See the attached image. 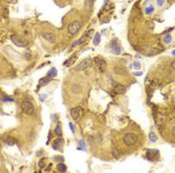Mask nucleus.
I'll list each match as a JSON object with an SVG mask.
<instances>
[{
  "label": "nucleus",
  "mask_w": 175,
  "mask_h": 173,
  "mask_svg": "<svg viewBox=\"0 0 175 173\" xmlns=\"http://www.w3.org/2000/svg\"><path fill=\"white\" fill-rule=\"evenodd\" d=\"M57 170L61 173H64L67 171V166L64 164L59 163L56 166Z\"/></svg>",
  "instance_id": "11"
},
{
  "label": "nucleus",
  "mask_w": 175,
  "mask_h": 173,
  "mask_svg": "<svg viewBox=\"0 0 175 173\" xmlns=\"http://www.w3.org/2000/svg\"><path fill=\"white\" fill-rule=\"evenodd\" d=\"M163 41L166 44H169L171 42V41H172V36H171V35L168 34V35L166 36L164 38Z\"/></svg>",
  "instance_id": "20"
},
{
  "label": "nucleus",
  "mask_w": 175,
  "mask_h": 173,
  "mask_svg": "<svg viewBox=\"0 0 175 173\" xmlns=\"http://www.w3.org/2000/svg\"><path fill=\"white\" fill-rule=\"evenodd\" d=\"M149 138L151 141L153 142H156L158 140V138L156 136V134L154 132H151L149 134Z\"/></svg>",
  "instance_id": "17"
},
{
  "label": "nucleus",
  "mask_w": 175,
  "mask_h": 173,
  "mask_svg": "<svg viewBox=\"0 0 175 173\" xmlns=\"http://www.w3.org/2000/svg\"><path fill=\"white\" fill-rule=\"evenodd\" d=\"M110 47L113 50V52L115 54H120V52H121V49L115 40H112L110 43Z\"/></svg>",
  "instance_id": "7"
},
{
  "label": "nucleus",
  "mask_w": 175,
  "mask_h": 173,
  "mask_svg": "<svg viewBox=\"0 0 175 173\" xmlns=\"http://www.w3.org/2000/svg\"><path fill=\"white\" fill-rule=\"evenodd\" d=\"M57 75V71L56 69L54 68H52L47 73V76L49 77H55Z\"/></svg>",
  "instance_id": "15"
},
{
  "label": "nucleus",
  "mask_w": 175,
  "mask_h": 173,
  "mask_svg": "<svg viewBox=\"0 0 175 173\" xmlns=\"http://www.w3.org/2000/svg\"><path fill=\"white\" fill-rule=\"evenodd\" d=\"M113 91L116 94H123L125 92V87L121 85H117L114 87Z\"/></svg>",
  "instance_id": "10"
},
{
  "label": "nucleus",
  "mask_w": 175,
  "mask_h": 173,
  "mask_svg": "<svg viewBox=\"0 0 175 173\" xmlns=\"http://www.w3.org/2000/svg\"><path fill=\"white\" fill-rule=\"evenodd\" d=\"M140 64L139 62H135L134 64V68H135L136 69H140Z\"/></svg>",
  "instance_id": "24"
},
{
  "label": "nucleus",
  "mask_w": 175,
  "mask_h": 173,
  "mask_svg": "<svg viewBox=\"0 0 175 173\" xmlns=\"http://www.w3.org/2000/svg\"><path fill=\"white\" fill-rule=\"evenodd\" d=\"M154 11V8L152 6H149V7L146 8L145 9V14L147 15H150Z\"/></svg>",
  "instance_id": "18"
},
{
  "label": "nucleus",
  "mask_w": 175,
  "mask_h": 173,
  "mask_svg": "<svg viewBox=\"0 0 175 173\" xmlns=\"http://www.w3.org/2000/svg\"><path fill=\"white\" fill-rule=\"evenodd\" d=\"M138 140V137L133 133H127L125 134L123 137L124 143L127 146H133L137 143Z\"/></svg>",
  "instance_id": "1"
},
{
  "label": "nucleus",
  "mask_w": 175,
  "mask_h": 173,
  "mask_svg": "<svg viewBox=\"0 0 175 173\" xmlns=\"http://www.w3.org/2000/svg\"><path fill=\"white\" fill-rule=\"evenodd\" d=\"M54 132L56 135L58 136H61L62 135V129H61V127L60 125H57L55 127V129H54Z\"/></svg>",
  "instance_id": "14"
},
{
  "label": "nucleus",
  "mask_w": 175,
  "mask_h": 173,
  "mask_svg": "<svg viewBox=\"0 0 175 173\" xmlns=\"http://www.w3.org/2000/svg\"><path fill=\"white\" fill-rule=\"evenodd\" d=\"M4 100L5 101H13V100L11 99V98H9V97H5Z\"/></svg>",
  "instance_id": "27"
},
{
  "label": "nucleus",
  "mask_w": 175,
  "mask_h": 173,
  "mask_svg": "<svg viewBox=\"0 0 175 173\" xmlns=\"http://www.w3.org/2000/svg\"><path fill=\"white\" fill-rule=\"evenodd\" d=\"M142 73L141 72H135L134 74L136 75H137V76H141V75H142Z\"/></svg>",
  "instance_id": "28"
},
{
  "label": "nucleus",
  "mask_w": 175,
  "mask_h": 173,
  "mask_svg": "<svg viewBox=\"0 0 175 173\" xmlns=\"http://www.w3.org/2000/svg\"><path fill=\"white\" fill-rule=\"evenodd\" d=\"M172 135H173V136L175 138V127L172 129Z\"/></svg>",
  "instance_id": "29"
},
{
  "label": "nucleus",
  "mask_w": 175,
  "mask_h": 173,
  "mask_svg": "<svg viewBox=\"0 0 175 173\" xmlns=\"http://www.w3.org/2000/svg\"><path fill=\"white\" fill-rule=\"evenodd\" d=\"M165 0H157V4L159 7H162L163 5Z\"/></svg>",
  "instance_id": "25"
},
{
  "label": "nucleus",
  "mask_w": 175,
  "mask_h": 173,
  "mask_svg": "<svg viewBox=\"0 0 175 173\" xmlns=\"http://www.w3.org/2000/svg\"><path fill=\"white\" fill-rule=\"evenodd\" d=\"M39 166L40 168H43L45 166V161H44V158H43L39 163Z\"/></svg>",
  "instance_id": "23"
},
{
  "label": "nucleus",
  "mask_w": 175,
  "mask_h": 173,
  "mask_svg": "<svg viewBox=\"0 0 175 173\" xmlns=\"http://www.w3.org/2000/svg\"><path fill=\"white\" fill-rule=\"evenodd\" d=\"M11 39L12 41L14 43V44H15L18 46L20 47H25L27 44V41L25 39L18 35L12 36Z\"/></svg>",
  "instance_id": "5"
},
{
  "label": "nucleus",
  "mask_w": 175,
  "mask_h": 173,
  "mask_svg": "<svg viewBox=\"0 0 175 173\" xmlns=\"http://www.w3.org/2000/svg\"><path fill=\"white\" fill-rule=\"evenodd\" d=\"M61 139H57L56 140H54L53 143V147L54 149L57 150L60 147V145H61Z\"/></svg>",
  "instance_id": "16"
},
{
  "label": "nucleus",
  "mask_w": 175,
  "mask_h": 173,
  "mask_svg": "<svg viewBox=\"0 0 175 173\" xmlns=\"http://www.w3.org/2000/svg\"><path fill=\"white\" fill-rule=\"evenodd\" d=\"M92 61L90 58H86L82 60L78 65L75 67V69L77 71H84L86 68H89L92 65Z\"/></svg>",
  "instance_id": "4"
},
{
  "label": "nucleus",
  "mask_w": 175,
  "mask_h": 173,
  "mask_svg": "<svg viewBox=\"0 0 175 173\" xmlns=\"http://www.w3.org/2000/svg\"><path fill=\"white\" fill-rule=\"evenodd\" d=\"M6 142L8 144H9V145H14V144L15 143V142H14V140L11 137H8L6 140Z\"/></svg>",
  "instance_id": "22"
},
{
  "label": "nucleus",
  "mask_w": 175,
  "mask_h": 173,
  "mask_svg": "<svg viewBox=\"0 0 175 173\" xmlns=\"http://www.w3.org/2000/svg\"><path fill=\"white\" fill-rule=\"evenodd\" d=\"M172 54L174 55V56H175V50H173V51H172Z\"/></svg>",
  "instance_id": "30"
},
{
  "label": "nucleus",
  "mask_w": 175,
  "mask_h": 173,
  "mask_svg": "<svg viewBox=\"0 0 175 173\" xmlns=\"http://www.w3.org/2000/svg\"><path fill=\"white\" fill-rule=\"evenodd\" d=\"M81 23L78 20H75L70 23L68 27V32L70 34H75L81 29Z\"/></svg>",
  "instance_id": "3"
},
{
  "label": "nucleus",
  "mask_w": 175,
  "mask_h": 173,
  "mask_svg": "<svg viewBox=\"0 0 175 173\" xmlns=\"http://www.w3.org/2000/svg\"><path fill=\"white\" fill-rule=\"evenodd\" d=\"M42 36L44 39L47 40V41H49L50 43H53L55 41V37L54 36V34H53V33H43L42 34Z\"/></svg>",
  "instance_id": "9"
},
{
  "label": "nucleus",
  "mask_w": 175,
  "mask_h": 173,
  "mask_svg": "<svg viewBox=\"0 0 175 173\" xmlns=\"http://www.w3.org/2000/svg\"><path fill=\"white\" fill-rule=\"evenodd\" d=\"M77 57L75 56H72L69 60H67L66 62H65V65H66L67 67H70V66L72 65L73 64L75 63V62L77 60Z\"/></svg>",
  "instance_id": "12"
},
{
  "label": "nucleus",
  "mask_w": 175,
  "mask_h": 173,
  "mask_svg": "<svg viewBox=\"0 0 175 173\" xmlns=\"http://www.w3.org/2000/svg\"><path fill=\"white\" fill-rule=\"evenodd\" d=\"M93 60L96 65L99 68L100 70H104L106 66V62H105L104 60H103V59H102L100 57H96L94 58Z\"/></svg>",
  "instance_id": "6"
},
{
  "label": "nucleus",
  "mask_w": 175,
  "mask_h": 173,
  "mask_svg": "<svg viewBox=\"0 0 175 173\" xmlns=\"http://www.w3.org/2000/svg\"><path fill=\"white\" fill-rule=\"evenodd\" d=\"M21 109L23 112L27 115H33L34 113V107L33 105L31 102L25 101L23 102L21 104Z\"/></svg>",
  "instance_id": "2"
},
{
  "label": "nucleus",
  "mask_w": 175,
  "mask_h": 173,
  "mask_svg": "<svg viewBox=\"0 0 175 173\" xmlns=\"http://www.w3.org/2000/svg\"><path fill=\"white\" fill-rule=\"evenodd\" d=\"M49 82V79H47V78H42V79H41L40 80H39V83H40V85L42 84V85H46L47 83H48Z\"/></svg>",
  "instance_id": "21"
},
{
  "label": "nucleus",
  "mask_w": 175,
  "mask_h": 173,
  "mask_svg": "<svg viewBox=\"0 0 175 173\" xmlns=\"http://www.w3.org/2000/svg\"><path fill=\"white\" fill-rule=\"evenodd\" d=\"M81 109L79 107H77L74 108L70 111V114L71 116L72 117V119L76 120L79 118V115H80V112Z\"/></svg>",
  "instance_id": "8"
},
{
  "label": "nucleus",
  "mask_w": 175,
  "mask_h": 173,
  "mask_svg": "<svg viewBox=\"0 0 175 173\" xmlns=\"http://www.w3.org/2000/svg\"><path fill=\"white\" fill-rule=\"evenodd\" d=\"M78 143H79V147H80V148L82 150H84L86 151V145H85V142H84L83 140H80V141H79Z\"/></svg>",
  "instance_id": "19"
},
{
  "label": "nucleus",
  "mask_w": 175,
  "mask_h": 173,
  "mask_svg": "<svg viewBox=\"0 0 175 173\" xmlns=\"http://www.w3.org/2000/svg\"><path fill=\"white\" fill-rule=\"evenodd\" d=\"M69 125H70V128H71V131H72V132L74 133L75 132L74 128V125H72V124L70 122V123L69 124Z\"/></svg>",
  "instance_id": "26"
},
{
  "label": "nucleus",
  "mask_w": 175,
  "mask_h": 173,
  "mask_svg": "<svg viewBox=\"0 0 175 173\" xmlns=\"http://www.w3.org/2000/svg\"><path fill=\"white\" fill-rule=\"evenodd\" d=\"M100 42H101V36H100L99 33H96L95 34V37H94L93 40V44L97 46V45L99 44Z\"/></svg>",
  "instance_id": "13"
}]
</instances>
